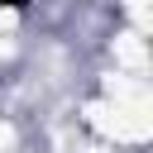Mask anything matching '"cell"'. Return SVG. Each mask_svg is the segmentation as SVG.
<instances>
[{"label":"cell","instance_id":"6da1fadb","mask_svg":"<svg viewBox=\"0 0 153 153\" xmlns=\"http://www.w3.org/2000/svg\"><path fill=\"white\" fill-rule=\"evenodd\" d=\"M33 0H0V14H19V10H29Z\"/></svg>","mask_w":153,"mask_h":153}]
</instances>
